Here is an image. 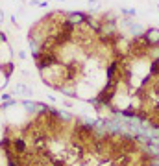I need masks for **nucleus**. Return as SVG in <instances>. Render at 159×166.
Returning a JSON list of instances; mask_svg holds the SVG:
<instances>
[{"label":"nucleus","mask_w":159,"mask_h":166,"mask_svg":"<svg viewBox=\"0 0 159 166\" xmlns=\"http://www.w3.org/2000/svg\"><path fill=\"white\" fill-rule=\"evenodd\" d=\"M2 20H4V11L0 9V24H2Z\"/></svg>","instance_id":"obj_12"},{"label":"nucleus","mask_w":159,"mask_h":166,"mask_svg":"<svg viewBox=\"0 0 159 166\" xmlns=\"http://www.w3.org/2000/svg\"><path fill=\"white\" fill-rule=\"evenodd\" d=\"M19 57L20 59H26V52H19Z\"/></svg>","instance_id":"obj_11"},{"label":"nucleus","mask_w":159,"mask_h":166,"mask_svg":"<svg viewBox=\"0 0 159 166\" xmlns=\"http://www.w3.org/2000/svg\"><path fill=\"white\" fill-rule=\"evenodd\" d=\"M119 72H120V61L115 57V59H111L109 65L105 66V81L119 80Z\"/></svg>","instance_id":"obj_1"},{"label":"nucleus","mask_w":159,"mask_h":166,"mask_svg":"<svg viewBox=\"0 0 159 166\" xmlns=\"http://www.w3.org/2000/svg\"><path fill=\"white\" fill-rule=\"evenodd\" d=\"M144 41L148 44V48H159V28L152 26L148 30H144Z\"/></svg>","instance_id":"obj_2"},{"label":"nucleus","mask_w":159,"mask_h":166,"mask_svg":"<svg viewBox=\"0 0 159 166\" xmlns=\"http://www.w3.org/2000/svg\"><path fill=\"white\" fill-rule=\"evenodd\" d=\"M0 100H2V102H9V100H11V94H8V92L2 94V98H0Z\"/></svg>","instance_id":"obj_9"},{"label":"nucleus","mask_w":159,"mask_h":166,"mask_svg":"<svg viewBox=\"0 0 159 166\" xmlns=\"http://www.w3.org/2000/svg\"><path fill=\"white\" fill-rule=\"evenodd\" d=\"M128 30H130V33H131L133 37H139V35H143V33H144L143 26L139 24V22H133V20H131V24L128 26Z\"/></svg>","instance_id":"obj_6"},{"label":"nucleus","mask_w":159,"mask_h":166,"mask_svg":"<svg viewBox=\"0 0 159 166\" xmlns=\"http://www.w3.org/2000/svg\"><path fill=\"white\" fill-rule=\"evenodd\" d=\"M11 148H13V153L22 157V155H26L28 153V144H26V140L24 138H11Z\"/></svg>","instance_id":"obj_3"},{"label":"nucleus","mask_w":159,"mask_h":166,"mask_svg":"<svg viewBox=\"0 0 159 166\" xmlns=\"http://www.w3.org/2000/svg\"><path fill=\"white\" fill-rule=\"evenodd\" d=\"M67 19H69L72 24L78 28V26H81V24H85V22H87L89 15L87 13H81V11H71V13H67Z\"/></svg>","instance_id":"obj_4"},{"label":"nucleus","mask_w":159,"mask_h":166,"mask_svg":"<svg viewBox=\"0 0 159 166\" xmlns=\"http://www.w3.org/2000/svg\"><path fill=\"white\" fill-rule=\"evenodd\" d=\"M15 90H17V92H20V94H24V96H32V89H28L26 85H19Z\"/></svg>","instance_id":"obj_8"},{"label":"nucleus","mask_w":159,"mask_h":166,"mask_svg":"<svg viewBox=\"0 0 159 166\" xmlns=\"http://www.w3.org/2000/svg\"><path fill=\"white\" fill-rule=\"evenodd\" d=\"M120 13H122V17H130V19L137 17V11L131 9V8H124V9H120Z\"/></svg>","instance_id":"obj_7"},{"label":"nucleus","mask_w":159,"mask_h":166,"mask_svg":"<svg viewBox=\"0 0 159 166\" xmlns=\"http://www.w3.org/2000/svg\"><path fill=\"white\" fill-rule=\"evenodd\" d=\"M157 11H159V6H157Z\"/></svg>","instance_id":"obj_13"},{"label":"nucleus","mask_w":159,"mask_h":166,"mask_svg":"<svg viewBox=\"0 0 159 166\" xmlns=\"http://www.w3.org/2000/svg\"><path fill=\"white\" fill-rule=\"evenodd\" d=\"M100 4L96 2V0H89V8H98Z\"/></svg>","instance_id":"obj_10"},{"label":"nucleus","mask_w":159,"mask_h":166,"mask_svg":"<svg viewBox=\"0 0 159 166\" xmlns=\"http://www.w3.org/2000/svg\"><path fill=\"white\" fill-rule=\"evenodd\" d=\"M0 70H2L4 78H6V80H9V76L13 74V70H15V65H13L11 61H6V63H2V65H0Z\"/></svg>","instance_id":"obj_5"}]
</instances>
